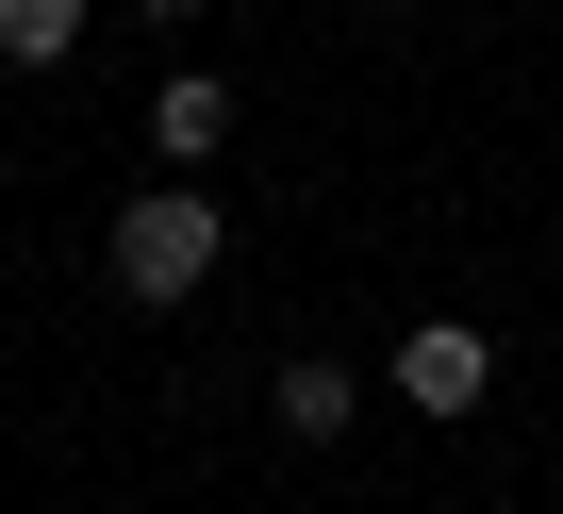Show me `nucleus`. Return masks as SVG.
I'll list each match as a JSON object with an SVG mask.
<instances>
[{"instance_id": "obj_1", "label": "nucleus", "mask_w": 563, "mask_h": 514, "mask_svg": "<svg viewBox=\"0 0 563 514\" xmlns=\"http://www.w3.org/2000/svg\"><path fill=\"white\" fill-rule=\"evenodd\" d=\"M100 266H117V299H150V316L199 299V283H216V183H150V199L100 232Z\"/></svg>"}, {"instance_id": "obj_2", "label": "nucleus", "mask_w": 563, "mask_h": 514, "mask_svg": "<svg viewBox=\"0 0 563 514\" xmlns=\"http://www.w3.org/2000/svg\"><path fill=\"white\" fill-rule=\"evenodd\" d=\"M398 398H415V415H481V398H497L481 316H415V332H398Z\"/></svg>"}, {"instance_id": "obj_3", "label": "nucleus", "mask_w": 563, "mask_h": 514, "mask_svg": "<svg viewBox=\"0 0 563 514\" xmlns=\"http://www.w3.org/2000/svg\"><path fill=\"white\" fill-rule=\"evenodd\" d=\"M265 415H282V448H332V431H349V365H332V349H299V365L265 382Z\"/></svg>"}, {"instance_id": "obj_4", "label": "nucleus", "mask_w": 563, "mask_h": 514, "mask_svg": "<svg viewBox=\"0 0 563 514\" xmlns=\"http://www.w3.org/2000/svg\"><path fill=\"white\" fill-rule=\"evenodd\" d=\"M216 133H232V84H199V67H183V84L150 100V150H166V166L199 183V166H216Z\"/></svg>"}, {"instance_id": "obj_5", "label": "nucleus", "mask_w": 563, "mask_h": 514, "mask_svg": "<svg viewBox=\"0 0 563 514\" xmlns=\"http://www.w3.org/2000/svg\"><path fill=\"white\" fill-rule=\"evenodd\" d=\"M84 51V0H0V67H67Z\"/></svg>"}, {"instance_id": "obj_6", "label": "nucleus", "mask_w": 563, "mask_h": 514, "mask_svg": "<svg viewBox=\"0 0 563 514\" xmlns=\"http://www.w3.org/2000/svg\"><path fill=\"white\" fill-rule=\"evenodd\" d=\"M133 18H199V0H133Z\"/></svg>"}, {"instance_id": "obj_7", "label": "nucleus", "mask_w": 563, "mask_h": 514, "mask_svg": "<svg viewBox=\"0 0 563 514\" xmlns=\"http://www.w3.org/2000/svg\"><path fill=\"white\" fill-rule=\"evenodd\" d=\"M365 18H398V0H365Z\"/></svg>"}]
</instances>
